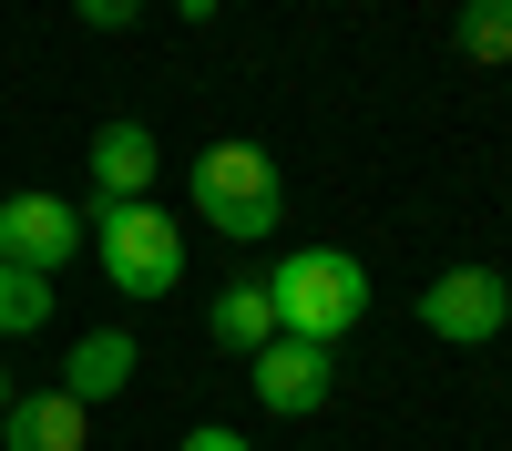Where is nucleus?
<instances>
[{
	"mask_svg": "<svg viewBox=\"0 0 512 451\" xmlns=\"http://www.w3.org/2000/svg\"><path fill=\"white\" fill-rule=\"evenodd\" d=\"M93 195L103 205L154 195V134H144V123H93Z\"/></svg>",
	"mask_w": 512,
	"mask_h": 451,
	"instance_id": "nucleus-8",
	"label": "nucleus"
},
{
	"mask_svg": "<svg viewBox=\"0 0 512 451\" xmlns=\"http://www.w3.org/2000/svg\"><path fill=\"white\" fill-rule=\"evenodd\" d=\"M205 328H216V349H236V359H256V349H267L277 339V308H267V287H226V298L216 308H205Z\"/></svg>",
	"mask_w": 512,
	"mask_h": 451,
	"instance_id": "nucleus-10",
	"label": "nucleus"
},
{
	"mask_svg": "<svg viewBox=\"0 0 512 451\" xmlns=\"http://www.w3.org/2000/svg\"><path fill=\"white\" fill-rule=\"evenodd\" d=\"M461 52L472 62H512V0H461Z\"/></svg>",
	"mask_w": 512,
	"mask_h": 451,
	"instance_id": "nucleus-12",
	"label": "nucleus"
},
{
	"mask_svg": "<svg viewBox=\"0 0 512 451\" xmlns=\"http://www.w3.org/2000/svg\"><path fill=\"white\" fill-rule=\"evenodd\" d=\"M134 339H123V328H93V339H72V359H62V390L82 400V410H93V400H113L123 380H134Z\"/></svg>",
	"mask_w": 512,
	"mask_h": 451,
	"instance_id": "nucleus-9",
	"label": "nucleus"
},
{
	"mask_svg": "<svg viewBox=\"0 0 512 451\" xmlns=\"http://www.w3.org/2000/svg\"><path fill=\"white\" fill-rule=\"evenodd\" d=\"M175 451H256V441H246V431H226V421H205V431H185Z\"/></svg>",
	"mask_w": 512,
	"mask_h": 451,
	"instance_id": "nucleus-14",
	"label": "nucleus"
},
{
	"mask_svg": "<svg viewBox=\"0 0 512 451\" xmlns=\"http://www.w3.org/2000/svg\"><path fill=\"white\" fill-rule=\"evenodd\" d=\"M82 431H93V410H82L72 390H31L0 410V441L11 451H82Z\"/></svg>",
	"mask_w": 512,
	"mask_h": 451,
	"instance_id": "nucleus-7",
	"label": "nucleus"
},
{
	"mask_svg": "<svg viewBox=\"0 0 512 451\" xmlns=\"http://www.w3.org/2000/svg\"><path fill=\"white\" fill-rule=\"evenodd\" d=\"M0 410H11V369H0Z\"/></svg>",
	"mask_w": 512,
	"mask_h": 451,
	"instance_id": "nucleus-15",
	"label": "nucleus"
},
{
	"mask_svg": "<svg viewBox=\"0 0 512 451\" xmlns=\"http://www.w3.org/2000/svg\"><path fill=\"white\" fill-rule=\"evenodd\" d=\"M246 369H256V400H267L277 421H308V410H328V380H338V359H328L318 339H287V328H277V339L256 349Z\"/></svg>",
	"mask_w": 512,
	"mask_h": 451,
	"instance_id": "nucleus-6",
	"label": "nucleus"
},
{
	"mask_svg": "<svg viewBox=\"0 0 512 451\" xmlns=\"http://www.w3.org/2000/svg\"><path fill=\"white\" fill-rule=\"evenodd\" d=\"M185 185H195V216L216 226L226 246L277 236V216H287V175H277V154H267V144H205Z\"/></svg>",
	"mask_w": 512,
	"mask_h": 451,
	"instance_id": "nucleus-2",
	"label": "nucleus"
},
{
	"mask_svg": "<svg viewBox=\"0 0 512 451\" xmlns=\"http://www.w3.org/2000/svg\"><path fill=\"white\" fill-rule=\"evenodd\" d=\"M72 11L93 21V31H134V21H144V0H72Z\"/></svg>",
	"mask_w": 512,
	"mask_h": 451,
	"instance_id": "nucleus-13",
	"label": "nucleus"
},
{
	"mask_svg": "<svg viewBox=\"0 0 512 451\" xmlns=\"http://www.w3.org/2000/svg\"><path fill=\"white\" fill-rule=\"evenodd\" d=\"M256 287H267V308H277L287 339H318V349H338L369 318V267L349 257V246H297V257H277Z\"/></svg>",
	"mask_w": 512,
	"mask_h": 451,
	"instance_id": "nucleus-1",
	"label": "nucleus"
},
{
	"mask_svg": "<svg viewBox=\"0 0 512 451\" xmlns=\"http://www.w3.org/2000/svg\"><path fill=\"white\" fill-rule=\"evenodd\" d=\"M103 246V277L123 287V298H175V277H185V226L164 216L154 195H134V205H103L93 195V226H82Z\"/></svg>",
	"mask_w": 512,
	"mask_h": 451,
	"instance_id": "nucleus-3",
	"label": "nucleus"
},
{
	"mask_svg": "<svg viewBox=\"0 0 512 451\" xmlns=\"http://www.w3.org/2000/svg\"><path fill=\"white\" fill-rule=\"evenodd\" d=\"M420 328L431 339H451V349H482V339H502L512 328V277L502 267H441L431 287H420Z\"/></svg>",
	"mask_w": 512,
	"mask_h": 451,
	"instance_id": "nucleus-4",
	"label": "nucleus"
},
{
	"mask_svg": "<svg viewBox=\"0 0 512 451\" xmlns=\"http://www.w3.org/2000/svg\"><path fill=\"white\" fill-rule=\"evenodd\" d=\"M82 246V216L62 195H0V267H31V277H62Z\"/></svg>",
	"mask_w": 512,
	"mask_h": 451,
	"instance_id": "nucleus-5",
	"label": "nucleus"
},
{
	"mask_svg": "<svg viewBox=\"0 0 512 451\" xmlns=\"http://www.w3.org/2000/svg\"><path fill=\"white\" fill-rule=\"evenodd\" d=\"M41 318H52V277H31V267H0V339H31Z\"/></svg>",
	"mask_w": 512,
	"mask_h": 451,
	"instance_id": "nucleus-11",
	"label": "nucleus"
}]
</instances>
